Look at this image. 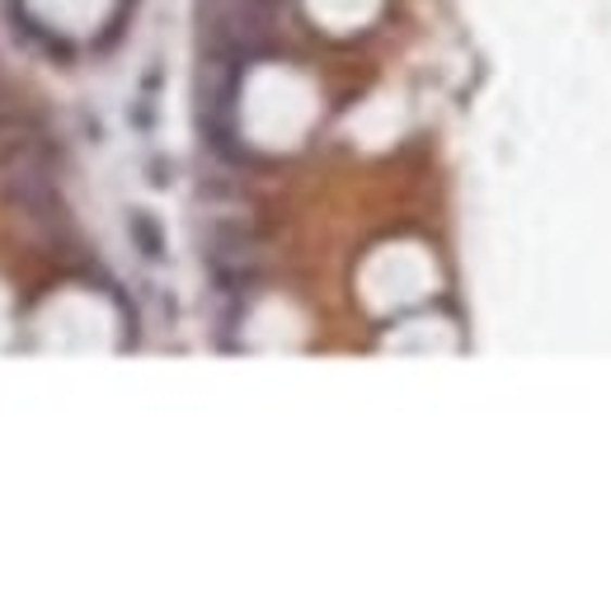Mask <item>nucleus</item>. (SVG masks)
Masks as SVG:
<instances>
[{"instance_id": "1", "label": "nucleus", "mask_w": 611, "mask_h": 611, "mask_svg": "<svg viewBox=\"0 0 611 611\" xmlns=\"http://www.w3.org/2000/svg\"><path fill=\"white\" fill-rule=\"evenodd\" d=\"M127 226H132V240H137V250L147 254V259H161L165 254V236H161V226H155V217L151 212H132V217H127Z\"/></svg>"}]
</instances>
